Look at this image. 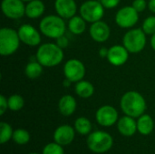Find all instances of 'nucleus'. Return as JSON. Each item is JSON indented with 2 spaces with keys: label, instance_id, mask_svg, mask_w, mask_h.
Masks as SVG:
<instances>
[{
  "label": "nucleus",
  "instance_id": "obj_1",
  "mask_svg": "<svg viewBox=\"0 0 155 154\" xmlns=\"http://www.w3.org/2000/svg\"><path fill=\"white\" fill-rule=\"evenodd\" d=\"M120 106L125 115L139 118L146 110V101L140 93L129 91L122 96Z\"/></svg>",
  "mask_w": 155,
  "mask_h": 154
},
{
  "label": "nucleus",
  "instance_id": "obj_2",
  "mask_svg": "<svg viewBox=\"0 0 155 154\" xmlns=\"http://www.w3.org/2000/svg\"><path fill=\"white\" fill-rule=\"evenodd\" d=\"M35 58L44 67H54L64 60V51L56 44L45 43L38 46Z\"/></svg>",
  "mask_w": 155,
  "mask_h": 154
},
{
  "label": "nucleus",
  "instance_id": "obj_3",
  "mask_svg": "<svg viewBox=\"0 0 155 154\" xmlns=\"http://www.w3.org/2000/svg\"><path fill=\"white\" fill-rule=\"evenodd\" d=\"M39 30L45 36L56 39L65 34L66 25L64 19L58 15H48L40 21Z\"/></svg>",
  "mask_w": 155,
  "mask_h": 154
},
{
  "label": "nucleus",
  "instance_id": "obj_4",
  "mask_svg": "<svg viewBox=\"0 0 155 154\" xmlns=\"http://www.w3.org/2000/svg\"><path fill=\"white\" fill-rule=\"evenodd\" d=\"M21 40L17 31L11 27H2L0 29V54L10 56L19 48Z\"/></svg>",
  "mask_w": 155,
  "mask_h": 154
},
{
  "label": "nucleus",
  "instance_id": "obj_5",
  "mask_svg": "<svg viewBox=\"0 0 155 154\" xmlns=\"http://www.w3.org/2000/svg\"><path fill=\"white\" fill-rule=\"evenodd\" d=\"M123 44L130 54L141 53L146 45V34L142 28H133L123 37Z\"/></svg>",
  "mask_w": 155,
  "mask_h": 154
},
{
  "label": "nucleus",
  "instance_id": "obj_6",
  "mask_svg": "<svg viewBox=\"0 0 155 154\" xmlns=\"http://www.w3.org/2000/svg\"><path fill=\"white\" fill-rule=\"evenodd\" d=\"M113 137L105 132L96 131L92 133L87 138L88 148L96 153H104L108 152L113 146Z\"/></svg>",
  "mask_w": 155,
  "mask_h": 154
},
{
  "label": "nucleus",
  "instance_id": "obj_7",
  "mask_svg": "<svg viewBox=\"0 0 155 154\" xmlns=\"http://www.w3.org/2000/svg\"><path fill=\"white\" fill-rule=\"evenodd\" d=\"M104 7L100 1L88 0L84 2L80 6V15L87 23H94L102 20L104 15Z\"/></svg>",
  "mask_w": 155,
  "mask_h": 154
},
{
  "label": "nucleus",
  "instance_id": "obj_8",
  "mask_svg": "<svg viewBox=\"0 0 155 154\" xmlns=\"http://www.w3.org/2000/svg\"><path fill=\"white\" fill-rule=\"evenodd\" d=\"M139 13L133 7V5H126L120 8L115 15V23L124 29H131L139 20Z\"/></svg>",
  "mask_w": 155,
  "mask_h": 154
},
{
  "label": "nucleus",
  "instance_id": "obj_9",
  "mask_svg": "<svg viewBox=\"0 0 155 154\" xmlns=\"http://www.w3.org/2000/svg\"><path fill=\"white\" fill-rule=\"evenodd\" d=\"M64 75L72 83H77L84 79L85 75V66L78 59L73 58L66 61L63 68Z\"/></svg>",
  "mask_w": 155,
  "mask_h": 154
},
{
  "label": "nucleus",
  "instance_id": "obj_10",
  "mask_svg": "<svg viewBox=\"0 0 155 154\" xmlns=\"http://www.w3.org/2000/svg\"><path fill=\"white\" fill-rule=\"evenodd\" d=\"M17 33L21 42L27 46L35 47L41 44L42 41L41 34L39 31L32 25L29 24L22 25L18 28Z\"/></svg>",
  "mask_w": 155,
  "mask_h": 154
},
{
  "label": "nucleus",
  "instance_id": "obj_11",
  "mask_svg": "<svg viewBox=\"0 0 155 154\" xmlns=\"http://www.w3.org/2000/svg\"><path fill=\"white\" fill-rule=\"evenodd\" d=\"M1 10L9 19H19L25 15V5L22 0H2Z\"/></svg>",
  "mask_w": 155,
  "mask_h": 154
},
{
  "label": "nucleus",
  "instance_id": "obj_12",
  "mask_svg": "<svg viewBox=\"0 0 155 154\" xmlns=\"http://www.w3.org/2000/svg\"><path fill=\"white\" fill-rule=\"evenodd\" d=\"M95 118L100 125L109 127L118 121V113L114 107L111 105H104L97 110Z\"/></svg>",
  "mask_w": 155,
  "mask_h": 154
},
{
  "label": "nucleus",
  "instance_id": "obj_13",
  "mask_svg": "<svg viewBox=\"0 0 155 154\" xmlns=\"http://www.w3.org/2000/svg\"><path fill=\"white\" fill-rule=\"evenodd\" d=\"M129 54L124 44H115L109 48L106 59L114 66H122L128 61Z\"/></svg>",
  "mask_w": 155,
  "mask_h": 154
},
{
  "label": "nucleus",
  "instance_id": "obj_14",
  "mask_svg": "<svg viewBox=\"0 0 155 154\" xmlns=\"http://www.w3.org/2000/svg\"><path fill=\"white\" fill-rule=\"evenodd\" d=\"M89 34L94 41L97 43H104L110 38L111 28L105 22L100 20L91 24Z\"/></svg>",
  "mask_w": 155,
  "mask_h": 154
},
{
  "label": "nucleus",
  "instance_id": "obj_15",
  "mask_svg": "<svg viewBox=\"0 0 155 154\" xmlns=\"http://www.w3.org/2000/svg\"><path fill=\"white\" fill-rule=\"evenodd\" d=\"M54 10L62 18L70 19L77 12V4L75 0H55Z\"/></svg>",
  "mask_w": 155,
  "mask_h": 154
},
{
  "label": "nucleus",
  "instance_id": "obj_16",
  "mask_svg": "<svg viewBox=\"0 0 155 154\" xmlns=\"http://www.w3.org/2000/svg\"><path fill=\"white\" fill-rule=\"evenodd\" d=\"M74 139V130L72 126L64 124L56 128L54 133V140L58 144L64 146L70 144Z\"/></svg>",
  "mask_w": 155,
  "mask_h": 154
},
{
  "label": "nucleus",
  "instance_id": "obj_17",
  "mask_svg": "<svg viewBox=\"0 0 155 154\" xmlns=\"http://www.w3.org/2000/svg\"><path fill=\"white\" fill-rule=\"evenodd\" d=\"M117 128L122 135L130 137L137 131V122H135L134 117L125 115L118 121Z\"/></svg>",
  "mask_w": 155,
  "mask_h": 154
},
{
  "label": "nucleus",
  "instance_id": "obj_18",
  "mask_svg": "<svg viewBox=\"0 0 155 154\" xmlns=\"http://www.w3.org/2000/svg\"><path fill=\"white\" fill-rule=\"evenodd\" d=\"M76 100L70 94L64 95L60 98L58 102V109L59 112L64 116H70L72 115L76 110Z\"/></svg>",
  "mask_w": 155,
  "mask_h": 154
},
{
  "label": "nucleus",
  "instance_id": "obj_19",
  "mask_svg": "<svg viewBox=\"0 0 155 154\" xmlns=\"http://www.w3.org/2000/svg\"><path fill=\"white\" fill-rule=\"evenodd\" d=\"M45 11V5L42 0H32L25 5V15L30 19L41 17Z\"/></svg>",
  "mask_w": 155,
  "mask_h": 154
},
{
  "label": "nucleus",
  "instance_id": "obj_20",
  "mask_svg": "<svg viewBox=\"0 0 155 154\" xmlns=\"http://www.w3.org/2000/svg\"><path fill=\"white\" fill-rule=\"evenodd\" d=\"M74 91H75V93L79 97L84 98V99H87V98H90L94 95V86L89 81L83 79V80L75 83Z\"/></svg>",
  "mask_w": 155,
  "mask_h": 154
},
{
  "label": "nucleus",
  "instance_id": "obj_21",
  "mask_svg": "<svg viewBox=\"0 0 155 154\" xmlns=\"http://www.w3.org/2000/svg\"><path fill=\"white\" fill-rule=\"evenodd\" d=\"M86 21L81 15H74L68 21V29L69 31L76 35L82 34L86 30Z\"/></svg>",
  "mask_w": 155,
  "mask_h": 154
},
{
  "label": "nucleus",
  "instance_id": "obj_22",
  "mask_svg": "<svg viewBox=\"0 0 155 154\" xmlns=\"http://www.w3.org/2000/svg\"><path fill=\"white\" fill-rule=\"evenodd\" d=\"M154 127L153 118L149 114H143L138 118L137 121V131L143 135L150 134Z\"/></svg>",
  "mask_w": 155,
  "mask_h": 154
},
{
  "label": "nucleus",
  "instance_id": "obj_23",
  "mask_svg": "<svg viewBox=\"0 0 155 154\" xmlns=\"http://www.w3.org/2000/svg\"><path fill=\"white\" fill-rule=\"evenodd\" d=\"M44 66L37 61H30L27 63L25 68V74L29 79H36L43 74Z\"/></svg>",
  "mask_w": 155,
  "mask_h": 154
},
{
  "label": "nucleus",
  "instance_id": "obj_24",
  "mask_svg": "<svg viewBox=\"0 0 155 154\" xmlns=\"http://www.w3.org/2000/svg\"><path fill=\"white\" fill-rule=\"evenodd\" d=\"M74 128L76 132L82 135L89 134L92 130V123L89 119L85 117H79L75 120Z\"/></svg>",
  "mask_w": 155,
  "mask_h": 154
},
{
  "label": "nucleus",
  "instance_id": "obj_25",
  "mask_svg": "<svg viewBox=\"0 0 155 154\" xmlns=\"http://www.w3.org/2000/svg\"><path fill=\"white\" fill-rule=\"evenodd\" d=\"M7 102H8V109L13 112L20 111L25 104L24 98L19 94H12L7 99Z\"/></svg>",
  "mask_w": 155,
  "mask_h": 154
},
{
  "label": "nucleus",
  "instance_id": "obj_26",
  "mask_svg": "<svg viewBox=\"0 0 155 154\" xmlns=\"http://www.w3.org/2000/svg\"><path fill=\"white\" fill-rule=\"evenodd\" d=\"M12 139L16 144L25 145L30 140V134L26 130L24 129H17L14 132Z\"/></svg>",
  "mask_w": 155,
  "mask_h": 154
},
{
  "label": "nucleus",
  "instance_id": "obj_27",
  "mask_svg": "<svg viewBox=\"0 0 155 154\" xmlns=\"http://www.w3.org/2000/svg\"><path fill=\"white\" fill-rule=\"evenodd\" d=\"M0 130H1L0 142L2 144H5L13 137L14 132H13L10 124H8L7 123H5V122H2L0 123Z\"/></svg>",
  "mask_w": 155,
  "mask_h": 154
},
{
  "label": "nucleus",
  "instance_id": "obj_28",
  "mask_svg": "<svg viewBox=\"0 0 155 154\" xmlns=\"http://www.w3.org/2000/svg\"><path fill=\"white\" fill-rule=\"evenodd\" d=\"M142 29L146 34L153 35L155 34V16L151 15L145 18L142 25Z\"/></svg>",
  "mask_w": 155,
  "mask_h": 154
},
{
  "label": "nucleus",
  "instance_id": "obj_29",
  "mask_svg": "<svg viewBox=\"0 0 155 154\" xmlns=\"http://www.w3.org/2000/svg\"><path fill=\"white\" fill-rule=\"evenodd\" d=\"M43 154H64V152L62 145L58 144L57 143H52L44 148Z\"/></svg>",
  "mask_w": 155,
  "mask_h": 154
},
{
  "label": "nucleus",
  "instance_id": "obj_30",
  "mask_svg": "<svg viewBox=\"0 0 155 154\" xmlns=\"http://www.w3.org/2000/svg\"><path fill=\"white\" fill-rule=\"evenodd\" d=\"M132 5L138 13H141L146 9L148 4L146 3V0H134Z\"/></svg>",
  "mask_w": 155,
  "mask_h": 154
},
{
  "label": "nucleus",
  "instance_id": "obj_31",
  "mask_svg": "<svg viewBox=\"0 0 155 154\" xmlns=\"http://www.w3.org/2000/svg\"><path fill=\"white\" fill-rule=\"evenodd\" d=\"M121 0H101L100 2L105 9H113L118 6Z\"/></svg>",
  "mask_w": 155,
  "mask_h": 154
},
{
  "label": "nucleus",
  "instance_id": "obj_32",
  "mask_svg": "<svg viewBox=\"0 0 155 154\" xmlns=\"http://www.w3.org/2000/svg\"><path fill=\"white\" fill-rule=\"evenodd\" d=\"M55 40H56L55 44H56L59 47H61L62 49L66 48V47L69 45V39L65 36V34H64V35H62V36L56 38Z\"/></svg>",
  "mask_w": 155,
  "mask_h": 154
},
{
  "label": "nucleus",
  "instance_id": "obj_33",
  "mask_svg": "<svg viewBox=\"0 0 155 154\" xmlns=\"http://www.w3.org/2000/svg\"><path fill=\"white\" fill-rule=\"evenodd\" d=\"M8 108L7 99L4 95H0V114L3 115Z\"/></svg>",
  "mask_w": 155,
  "mask_h": 154
},
{
  "label": "nucleus",
  "instance_id": "obj_34",
  "mask_svg": "<svg viewBox=\"0 0 155 154\" xmlns=\"http://www.w3.org/2000/svg\"><path fill=\"white\" fill-rule=\"evenodd\" d=\"M108 50L106 47H101L100 50H99V56L102 57V58H107V55H108Z\"/></svg>",
  "mask_w": 155,
  "mask_h": 154
},
{
  "label": "nucleus",
  "instance_id": "obj_35",
  "mask_svg": "<svg viewBox=\"0 0 155 154\" xmlns=\"http://www.w3.org/2000/svg\"><path fill=\"white\" fill-rule=\"evenodd\" d=\"M148 8L152 13L155 14V0H150L148 2Z\"/></svg>",
  "mask_w": 155,
  "mask_h": 154
},
{
  "label": "nucleus",
  "instance_id": "obj_36",
  "mask_svg": "<svg viewBox=\"0 0 155 154\" xmlns=\"http://www.w3.org/2000/svg\"><path fill=\"white\" fill-rule=\"evenodd\" d=\"M73 84V83H72L70 80H68V79H66V78H65V79L63 81V84H63V86H64V87L68 88V87H70V86H71V84Z\"/></svg>",
  "mask_w": 155,
  "mask_h": 154
},
{
  "label": "nucleus",
  "instance_id": "obj_37",
  "mask_svg": "<svg viewBox=\"0 0 155 154\" xmlns=\"http://www.w3.org/2000/svg\"><path fill=\"white\" fill-rule=\"evenodd\" d=\"M151 46H152V48L155 51V34H153L152 35V37H151Z\"/></svg>",
  "mask_w": 155,
  "mask_h": 154
},
{
  "label": "nucleus",
  "instance_id": "obj_38",
  "mask_svg": "<svg viewBox=\"0 0 155 154\" xmlns=\"http://www.w3.org/2000/svg\"><path fill=\"white\" fill-rule=\"evenodd\" d=\"M22 1H24V2H26V3H28V2H30V1H32V0H22Z\"/></svg>",
  "mask_w": 155,
  "mask_h": 154
},
{
  "label": "nucleus",
  "instance_id": "obj_39",
  "mask_svg": "<svg viewBox=\"0 0 155 154\" xmlns=\"http://www.w3.org/2000/svg\"><path fill=\"white\" fill-rule=\"evenodd\" d=\"M30 154H37V153H30Z\"/></svg>",
  "mask_w": 155,
  "mask_h": 154
}]
</instances>
